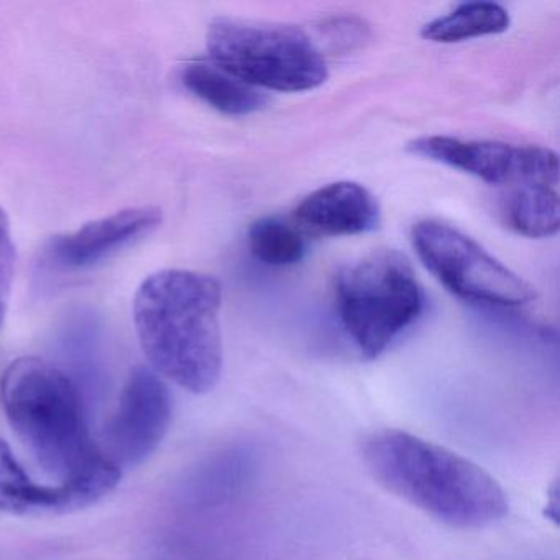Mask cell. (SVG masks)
I'll return each mask as SVG.
<instances>
[{"instance_id":"cell-9","label":"cell","mask_w":560,"mask_h":560,"mask_svg":"<svg viewBox=\"0 0 560 560\" xmlns=\"http://www.w3.org/2000/svg\"><path fill=\"white\" fill-rule=\"evenodd\" d=\"M172 415V396L165 382L153 370L137 366L107 422L104 454L120 468L143 464L165 439Z\"/></svg>"},{"instance_id":"cell-4","label":"cell","mask_w":560,"mask_h":560,"mask_svg":"<svg viewBox=\"0 0 560 560\" xmlns=\"http://www.w3.org/2000/svg\"><path fill=\"white\" fill-rule=\"evenodd\" d=\"M337 313L353 346L373 360L385 353L424 310V293L405 255L376 250L337 275Z\"/></svg>"},{"instance_id":"cell-11","label":"cell","mask_w":560,"mask_h":560,"mask_svg":"<svg viewBox=\"0 0 560 560\" xmlns=\"http://www.w3.org/2000/svg\"><path fill=\"white\" fill-rule=\"evenodd\" d=\"M294 215L304 231L329 237L369 234L382 222L375 196L353 182L330 183L311 192Z\"/></svg>"},{"instance_id":"cell-3","label":"cell","mask_w":560,"mask_h":560,"mask_svg":"<svg viewBox=\"0 0 560 560\" xmlns=\"http://www.w3.org/2000/svg\"><path fill=\"white\" fill-rule=\"evenodd\" d=\"M0 398L19 441L58 483L100 454L88 432L80 388L47 360L22 357L12 362L0 382Z\"/></svg>"},{"instance_id":"cell-5","label":"cell","mask_w":560,"mask_h":560,"mask_svg":"<svg viewBox=\"0 0 560 560\" xmlns=\"http://www.w3.org/2000/svg\"><path fill=\"white\" fill-rule=\"evenodd\" d=\"M206 42L212 63L260 91L304 93L329 78L323 51L294 25L219 18Z\"/></svg>"},{"instance_id":"cell-6","label":"cell","mask_w":560,"mask_h":560,"mask_svg":"<svg viewBox=\"0 0 560 560\" xmlns=\"http://www.w3.org/2000/svg\"><path fill=\"white\" fill-rule=\"evenodd\" d=\"M411 241L422 265L462 300L516 307L536 298L524 278L451 224L432 219L418 222Z\"/></svg>"},{"instance_id":"cell-15","label":"cell","mask_w":560,"mask_h":560,"mask_svg":"<svg viewBox=\"0 0 560 560\" xmlns=\"http://www.w3.org/2000/svg\"><path fill=\"white\" fill-rule=\"evenodd\" d=\"M252 255L268 267H293L307 252L306 238L298 225L278 218H264L248 229Z\"/></svg>"},{"instance_id":"cell-17","label":"cell","mask_w":560,"mask_h":560,"mask_svg":"<svg viewBox=\"0 0 560 560\" xmlns=\"http://www.w3.org/2000/svg\"><path fill=\"white\" fill-rule=\"evenodd\" d=\"M326 31L329 32L330 40L350 47L352 42L365 40L369 28L355 19H334Z\"/></svg>"},{"instance_id":"cell-10","label":"cell","mask_w":560,"mask_h":560,"mask_svg":"<svg viewBox=\"0 0 560 560\" xmlns=\"http://www.w3.org/2000/svg\"><path fill=\"white\" fill-rule=\"evenodd\" d=\"M162 211L152 206L122 209L45 245L48 264L61 270H81L147 237L162 224Z\"/></svg>"},{"instance_id":"cell-8","label":"cell","mask_w":560,"mask_h":560,"mask_svg":"<svg viewBox=\"0 0 560 560\" xmlns=\"http://www.w3.org/2000/svg\"><path fill=\"white\" fill-rule=\"evenodd\" d=\"M122 478V468L100 454L74 477L55 485L35 483L0 438V511L9 514H61L103 500Z\"/></svg>"},{"instance_id":"cell-1","label":"cell","mask_w":560,"mask_h":560,"mask_svg":"<svg viewBox=\"0 0 560 560\" xmlns=\"http://www.w3.org/2000/svg\"><path fill=\"white\" fill-rule=\"evenodd\" d=\"M221 307L222 287L211 275H150L133 300V323L153 372L186 392H212L224 366Z\"/></svg>"},{"instance_id":"cell-7","label":"cell","mask_w":560,"mask_h":560,"mask_svg":"<svg viewBox=\"0 0 560 560\" xmlns=\"http://www.w3.org/2000/svg\"><path fill=\"white\" fill-rule=\"evenodd\" d=\"M408 150L412 155L467 173L488 185L514 188L559 183L557 153L544 147L432 136L412 140Z\"/></svg>"},{"instance_id":"cell-13","label":"cell","mask_w":560,"mask_h":560,"mask_svg":"<svg viewBox=\"0 0 560 560\" xmlns=\"http://www.w3.org/2000/svg\"><path fill=\"white\" fill-rule=\"evenodd\" d=\"M501 214L516 234L529 238L552 237L560 224L557 186H514L504 195Z\"/></svg>"},{"instance_id":"cell-16","label":"cell","mask_w":560,"mask_h":560,"mask_svg":"<svg viewBox=\"0 0 560 560\" xmlns=\"http://www.w3.org/2000/svg\"><path fill=\"white\" fill-rule=\"evenodd\" d=\"M15 275V245L12 241L11 222L0 208V326L4 324L11 300Z\"/></svg>"},{"instance_id":"cell-12","label":"cell","mask_w":560,"mask_h":560,"mask_svg":"<svg viewBox=\"0 0 560 560\" xmlns=\"http://www.w3.org/2000/svg\"><path fill=\"white\" fill-rule=\"evenodd\" d=\"M182 81L189 93L225 116H250L264 109V91L248 86L211 60L189 61L182 71Z\"/></svg>"},{"instance_id":"cell-14","label":"cell","mask_w":560,"mask_h":560,"mask_svg":"<svg viewBox=\"0 0 560 560\" xmlns=\"http://www.w3.org/2000/svg\"><path fill=\"white\" fill-rule=\"evenodd\" d=\"M511 18L494 2H468L422 27L424 40L432 44H460L474 38L500 35L510 28Z\"/></svg>"},{"instance_id":"cell-2","label":"cell","mask_w":560,"mask_h":560,"mask_svg":"<svg viewBox=\"0 0 560 560\" xmlns=\"http://www.w3.org/2000/svg\"><path fill=\"white\" fill-rule=\"evenodd\" d=\"M360 455L383 488L447 526L481 529L510 511L506 493L485 468L409 432H370Z\"/></svg>"}]
</instances>
